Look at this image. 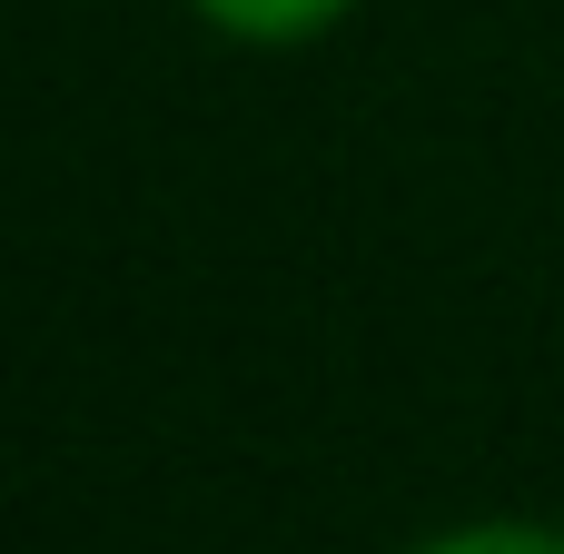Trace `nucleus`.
I'll return each instance as SVG.
<instances>
[{
  "instance_id": "obj_1",
  "label": "nucleus",
  "mask_w": 564,
  "mask_h": 554,
  "mask_svg": "<svg viewBox=\"0 0 564 554\" xmlns=\"http://www.w3.org/2000/svg\"><path fill=\"white\" fill-rule=\"evenodd\" d=\"M218 40H248V50H297L317 30H337L357 0H188Z\"/></svg>"
},
{
  "instance_id": "obj_2",
  "label": "nucleus",
  "mask_w": 564,
  "mask_h": 554,
  "mask_svg": "<svg viewBox=\"0 0 564 554\" xmlns=\"http://www.w3.org/2000/svg\"><path fill=\"white\" fill-rule=\"evenodd\" d=\"M416 554H564L555 525H516V515H496V525H456V535H436V545Z\"/></svg>"
}]
</instances>
